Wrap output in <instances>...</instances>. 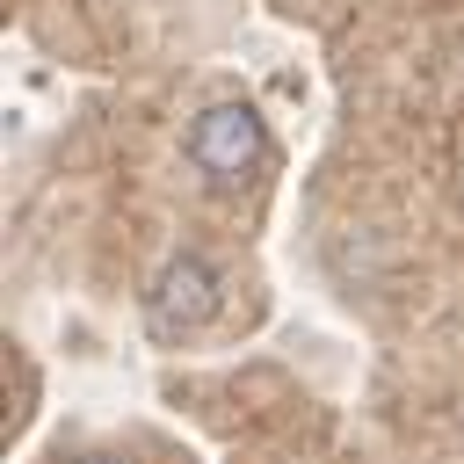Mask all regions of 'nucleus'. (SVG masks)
Here are the masks:
<instances>
[{
	"label": "nucleus",
	"mask_w": 464,
	"mask_h": 464,
	"mask_svg": "<svg viewBox=\"0 0 464 464\" xmlns=\"http://www.w3.org/2000/svg\"><path fill=\"white\" fill-rule=\"evenodd\" d=\"M268 160V138H261V116L246 102H210L196 123H188V167L218 188H239L254 167Z\"/></svg>",
	"instance_id": "obj_1"
},
{
	"label": "nucleus",
	"mask_w": 464,
	"mask_h": 464,
	"mask_svg": "<svg viewBox=\"0 0 464 464\" xmlns=\"http://www.w3.org/2000/svg\"><path fill=\"white\" fill-rule=\"evenodd\" d=\"M210 312H218V276H210L196 254L167 261V268H160V283L145 290V326H152L160 341H174V334H196Z\"/></svg>",
	"instance_id": "obj_2"
},
{
	"label": "nucleus",
	"mask_w": 464,
	"mask_h": 464,
	"mask_svg": "<svg viewBox=\"0 0 464 464\" xmlns=\"http://www.w3.org/2000/svg\"><path fill=\"white\" fill-rule=\"evenodd\" d=\"M80 464H116V457H80Z\"/></svg>",
	"instance_id": "obj_3"
}]
</instances>
